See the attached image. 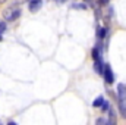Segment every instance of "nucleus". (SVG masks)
<instances>
[{"label":"nucleus","mask_w":126,"mask_h":125,"mask_svg":"<svg viewBox=\"0 0 126 125\" xmlns=\"http://www.w3.org/2000/svg\"><path fill=\"white\" fill-rule=\"evenodd\" d=\"M117 97H119L120 112L126 116V85L125 84H119L117 85Z\"/></svg>","instance_id":"1"},{"label":"nucleus","mask_w":126,"mask_h":125,"mask_svg":"<svg viewBox=\"0 0 126 125\" xmlns=\"http://www.w3.org/2000/svg\"><path fill=\"white\" fill-rule=\"evenodd\" d=\"M21 16V9L19 7H9L6 12H4V18L7 21H15Z\"/></svg>","instance_id":"2"},{"label":"nucleus","mask_w":126,"mask_h":125,"mask_svg":"<svg viewBox=\"0 0 126 125\" xmlns=\"http://www.w3.org/2000/svg\"><path fill=\"white\" fill-rule=\"evenodd\" d=\"M103 77H104V81H106L107 84H113V81H114V74H113L110 65H107V63L103 66Z\"/></svg>","instance_id":"3"},{"label":"nucleus","mask_w":126,"mask_h":125,"mask_svg":"<svg viewBox=\"0 0 126 125\" xmlns=\"http://www.w3.org/2000/svg\"><path fill=\"white\" fill-rule=\"evenodd\" d=\"M41 6H43V1L41 0H31L30 4H28V7H30V10H31L32 13L34 12H38Z\"/></svg>","instance_id":"4"},{"label":"nucleus","mask_w":126,"mask_h":125,"mask_svg":"<svg viewBox=\"0 0 126 125\" xmlns=\"http://www.w3.org/2000/svg\"><path fill=\"white\" fill-rule=\"evenodd\" d=\"M106 125H117V118H116V112L113 109H109V119L106 121Z\"/></svg>","instance_id":"5"},{"label":"nucleus","mask_w":126,"mask_h":125,"mask_svg":"<svg viewBox=\"0 0 126 125\" xmlns=\"http://www.w3.org/2000/svg\"><path fill=\"white\" fill-rule=\"evenodd\" d=\"M103 63H101V61L100 59H97V61H94V69L97 74H103Z\"/></svg>","instance_id":"6"},{"label":"nucleus","mask_w":126,"mask_h":125,"mask_svg":"<svg viewBox=\"0 0 126 125\" xmlns=\"http://www.w3.org/2000/svg\"><path fill=\"white\" fill-rule=\"evenodd\" d=\"M103 102H104V99L100 96V97H97L94 102H93V106H94V107H100V106L103 104Z\"/></svg>","instance_id":"7"},{"label":"nucleus","mask_w":126,"mask_h":125,"mask_svg":"<svg viewBox=\"0 0 126 125\" xmlns=\"http://www.w3.org/2000/svg\"><path fill=\"white\" fill-rule=\"evenodd\" d=\"M91 56H93V59H94V61L100 59V52H98V49H97V47H94V49H93V52H91Z\"/></svg>","instance_id":"8"},{"label":"nucleus","mask_w":126,"mask_h":125,"mask_svg":"<svg viewBox=\"0 0 126 125\" xmlns=\"http://www.w3.org/2000/svg\"><path fill=\"white\" fill-rule=\"evenodd\" d=\"M106 35H107V28H100V30H98V38L103 40Z\"/></svg>","instance_id":"9"},{"label":"nucleus","mask_w":126,"mask_h":125,"mask_svg":"<svg viewBox=\"0 0 126 125\" xmlns=\"http://www.w3.org/2000/svg\"><path fill=\"white\" fill-rule=\"evenodd\" d=\"M72 7L73 9H87V4L85 3H75V4H72Z\"/></svg>","instance_id":"10"},{"label":"nucleus","mask_w":126,"mask_h":125,"mask_svg":"<svg viewBox=\"0 0 126 125\" xmlns=\"http://www.w3.org/2000/svg\"><path fill=\"white\" fill-rule=\"evenodd\" d=\"M4 31H6V24H4V22H0V35Z\"/></svg>","instance_id":"11"},{"label":"nucleus","mask_w":126,"mask_h":125,"mask_svg":"<svg viewBox=\"0 0 126 125\" xmlns=\"http://www.w3.org/2000/svg\"><path fill=\"white\" fill-rule=\"evenodd\" d=\"M101 109H103V110H109V103H107V100H104V102H103Z\"/></svg>","instance_id":"12"},{"label":"nucleus","mask_w":126,"mask_h":125,"mask_svg":"<svg viewBox=\"0 0 126 125\" xmlns=\"http://www.w3.org/2000/svg\"><path fill=\"white\" fill-rule=\"evenodd\" d=\"M95 125H106L104 118H98V119H97V122H95Z\"/></svg>","instance_id":"13"},{"label":"nucleus","mask_w":126,"mask_h":125,"mask_svg":"<svg viewBox=\"0 0 126 125\" xmlns=\"http://www.w3.org/2000/svg\"><path fill=\"white\" fill-rule=\"evenodd\" d=\"M85 1H87V3H90V4H91L93 7H94V6H95V4H94V1H93V0H85Z\"/></svg>","instance_id":"14"},{"label":"nucleus","mask_w":126,"mask_h":125,"mask_svg":"<svg viewBox=\"0 0 126 125\" xmlns=\"http://www.w3.org/2000/svg\"><path fill=\"white\" fill-rule=\"evenodd\" d=\"M100 1H101L103 4H107V3H109V0H100Z\"/></svg>","instance_id":"15"},{"label":"nucleus","mask_w":126,"mask_h":125,"mask_svg":"<svg viewBox=\"0 0 126 125\" xmlns=\"http://www.w3.org/2000/svg\"><path fill=\"white\" fill-rule=\"evenodd\" d=\"M7 125H18V124H16V122H9Z\"/></svg>","instance_id":"16"},{"label":"nucleus","mask_w":126,"mask_h":125,"mask_svg":"<svg viewBox=\"0 0 126 125\" xmlns=\"http://www.w3.org/2000/svg\"><path fill=\"white\" fill-rule=\"evenodd\" d=\"M0 41H1V35H0Z\"/></svg>","instance_id":"17"},{"label":"nucleus","mask_w":126,"mask_h":125,"mask_svg":"<svg viewBox=\"0 0 126 125\" xmlns=\"http://www.w3.org/2000/svg\"><path fill=\"white\" fill-rule=\"evenodd\" d=\"M0 1H6V0H0Z\"/></svg>","instance_id":"18"}]
</instances>
